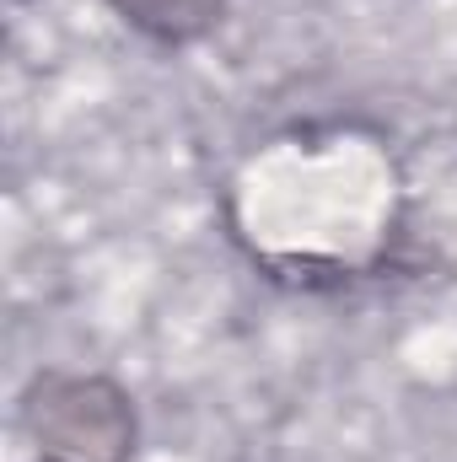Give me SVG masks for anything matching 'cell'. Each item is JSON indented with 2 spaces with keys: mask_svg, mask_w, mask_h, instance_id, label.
<instances>
[{
  "mask_svg": "<svg viewBox=\"0 0 457 462\" xmlns=\"http://www.w3.org/2000/svg\"><path fill=\"white\" fill-rule=\"evenodd\" d=\"M231 0H108L118 22L162 49H189L227 22Z\"/></svg>",
  "mask_w": 457,
  "mask_h": 462,
  "instance_id": "2",
  "label": "cell"
},
{
  "mask_svg": "<svg viewBox=\"0 0 457 462\" xmlns=\"http://www.w3.org/2000/svg\"><path fill=\"white\" fill-rule=\"evenodd\" d=\"M22 436L38 462H135V398L98 371H38L22 393Z\"/></svg>",
  "mask_w": 457,
  "mask_h": 462,
  "instance_id": "1",
  "label": "cell"
}]
</instances>
